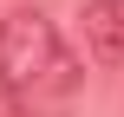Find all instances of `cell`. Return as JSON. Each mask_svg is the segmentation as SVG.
I'll return each mask as SVG.
<instances>
[{
    "label": "cell",
    "mask_w": 124,
    "mask_h": 117,
    "mask_svg": "<svg viewBox=\"0 0 124 117\" xmlns=\"http://www.w3.org/2000/svg\"><path fill=\"white\" fill-rule=\"evenodd\" d=\"M85 85V65L59 39L39 7H13L0 20V91L20 117H59Z\"/></svg>",
    "instance_id": "6da1fadb"
},
{
    "label": "cell",
    "mask_w": 124,
    "mask_h": 117,
    "mask_svg": "<svg viewBox=\"0 0 124 117\" xmlns=\"http://www.w3.org/2000/svg\"><path fill=\"white\" fill-rule=\"evenodd\" d=\"M85 46H92V59H105V65H124V0H85Z\"/></svg>",
    "instance_id": "7a4b0ae2"
}]
</instances>
